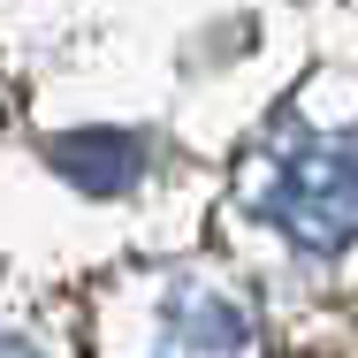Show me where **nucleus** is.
<instances>
[{
	"label": "nucleus",
	"instance_id": "nucleus-1",
	"mask_svg": "<svg viewBox=\"0 0 358 358\" xmlns=\"http://www.w3.org/2000/svg\"><path fill=\"white\" fill-rule=\"evenodd\" d=\"M252 214L305 252H343L358 236V130H320L252 176Z\"/></svg>",
	"mask_w": 358,
	"mask_h": 358
},
{
	"label": "nucleus",
	"instance_id": "nucleus-2",
	"mask_svg": "<svg viewBox=\"0 0 358 358\" xmlns=\"http://www.w3.org/2000/svg\"><path fill=\"white\" fill-rule=\"evenodd\" d=\"M160 358H252V328H244V313L229 297L191 289V297H176V320L160 336Z\"/></svg>",
	"mask_w": 358,
	"mask_h": 358
},
{
	"label": "nucleus",
	"instance_id": "nucleus-3",
	"mask_svg": "<svg viewBox=\"0 0 358 358\" xmlns=\"http://www.w3.org/2000/svg\"><path fill=\"white\" fill-rule=\"evenodd\" d=\"M54 160H62V176L84 183V191H122V183H138V138H122V130H76V138H54Z\"/></svg>",
	"mask_w": 358,
	"mask_h": 358
},
{
	"label": "nucleus",
	"instance_id": "nucleus-4",
	"mask_svg": "<svg viewBox=\"0 0 358 358\" xmlns=\"http://www.w3.org/2000/svg\"><path fill=\"white\" fill-rule=\"evenodd\" d=\"M0 358H31V351H23V343H0Z\"/></svg>",
	"mask_w": 358,
	"mask_h": 358
}]
</instances>
